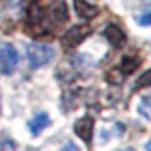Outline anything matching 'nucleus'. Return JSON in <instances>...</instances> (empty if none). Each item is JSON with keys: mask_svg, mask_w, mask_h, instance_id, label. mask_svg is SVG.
I'll return each instance as SVG.
<instances>
[{"mask_svg": "<svg viewBox=\"0 0 151 151\" xmlns=\"http://www.w3.org/2000/svg\"><path fill=\"white\" fill-rule=\"evenodd\" d=\"M73 132L76 137H80L85 144H90L93 139V132H95V121L90 116L80 117L75 124H73Z\"/></svg>", "mask_w": 151, "mask_h": 151, "instance_id": "423d86ee", "label": "nucleus"}, {"mask_svg": "<svg viewBox=\"0 0 151 151\" xmlns=\"http://www.w3.org/2000/svg\"><path fill=\"white\" fill-rule=\"evenodd\" d=\"M60 151H82V150H80V146H78L75 141H66V143L61 146Z\"/></svg>", "mask_w": 151, "mask_h": 151, "instance_id": "2eb2a0df", "label": "nucleus"}, {"mask_svg": "<svg viewBox=\"0 0 151 151\" xmlns=\"http://www.w3.org/2000/svg\"><path fill=\"white\" fill-rule=\"evenodd\" d=\"M73 9L82 21H92L99 14V5L90 0H73Z\"/></svg>", "mask_w": 151, "mask_h": 151, "instance_id": "1a4fd4ad", "label": "nucleus"}, {"mask_svg": "<svg viewBox=\"0 0 151 151\" xmlns=\"http://www.w3.org/2000/svg\"><path fill=\"white\" fill-rule=\"evenodd\" d=\"M119 151H136L134 148H131V146H127V148H122V150H119Z\"/></svg>", "mask_w": 151, "mask_h": 151, "instance_id": "dca6fc26", "label": "nucleus"}, {"mask_svg": "<svg viewBox=\"0 0 151 151\" xmlns=\"http://www.w3.org/2000/svg\"><path fill=\"white\" fill-rule=\"evenodd\" d=\"M150 71L151 70H144L141 76L136 80V88H146V87H150Z\"/></svg>", "mask_w": 151, "mask_h": 151, "instance_id": "4468645a", "label": "nucleus"}, {"mask_svg": "<svg viewBox=\"0 0 151 151\" xmlns=\"http://www.w3.org/2000/svg\"><path fill=\"white\" fill-rule=\"evenodd\" d=\"M0 116H2V95H0Z\"/></svg>", "mask_w": 151, "mask_h": 151, "instance_id": "a211bd4d", "label": "nucleus"}, {"mask_svg": "<svg viewBox=\"0 0 151 151\" xmlns=\"http://www.w3.org/2000/svg\"><path fill=\"white\" fill-rule=\"evenodd\" d=\"M19 66V51L10 42H0V75H12Z\"/></svg>", "mask_w": 151, "mask_h": 151, "instance_id": "7ed1b4c3", "label": "nucleus"}, {"mask_svg": "<svg viewBox=\"0 0 151 151\" xmlns=\"http://www.w3.org/2000/svg\"><path fill=\"white\" fill-rule=\"evenodd\" d=\"M2 15H4V7H2V2H0V22H2Z\"/></svg>", "mask_w": 151, "mask_h": 151, "instance_id": "f3484780", "label": "nucleus"}, {"mask_svg": "<svg viewBox=\"0 0 151 151\" xmlns=\"http://www.w3.org/2000/svg\"><path fill=\"white\" fill-rule=\"evenodd\" d=\"M0 151H17V144L12 137L0 136Z\"/></svg>", "mask_w": 151, "mask_h": 151, "instance_id": "ddd939ff", "label": "nucleus"}, {"mask_svg": "<svg viewBox=\"0 0 151 151\" xmlns=\"http://www.w3.org/2000/svg\"><path fill=\"white\" fill-rule=\"evenodd\" d=\"M51 126V117L46 110H39L27 121V129L32 136H39L44 129Z\"/></svg>", "mask_w": 151, "mask_h": 151, "instance_id": "6e6552de", "label": "nucleus"}, {"mask_svg": "<svg viewBox=\"0 0 151 151\" xmlns=\"http://www.w3.org/2000/svg\"><path fill=\"white\" fill-rule=\"evenodd\" d=\"M151 107H150V95H143L141 97V100L137 102V114H141V116L148 121L151 117Z\"/></svg>", "mask_w": 151, "mask_h": 151, "instance_id": "9b49d317", "label": "nucleus"}, {"mask_svg": "<svg viewBox=\"0 0 151 151\" xmlns=\"http://www.w3.org/2000/svg\"><path fill=\"white\" fill-rule=\"evenodd\" d=\"M46 17L49 21V26H61L68 21V5L66 0H48Z\"/></svg>", "mask_w": 151, "mask_h": 151, "instance_id": "39448f33", "label": "nucleus"}, {"mask_svg": "<svg viewBox=\"0 0 151 151\" xmlns=\"http://www.w3.org/2000/svg\"><path fill=\"white\" fill-rule=\"evenodd\" d=\"M26 56L31 70H39L48 66L55 58V48L46 42H29L26 44Z\"/></svg>", "mask_w": 151, "mask_h": 151, "instance_id": "f03ea898", "label": "nucleus"}, {"mask_svg": "<svg viewBox=\"0 0 151 151\" xmlns=\"http://www.w3.org/2000/svg\"><path fill=\"white\" fill-rule=\"evenodd\" d=\"M26 9V32L34 37H39L42 34H48L49 21L46 17V10L37 0H24Z\"/></svg>", "mask_w": 151, "mask_h": 151, "instance_id": "f257e3e1", "label": "nucleus"}, {"mask_svg": "<svg viewBox=\"0 0 151 151\" xmlns=\"http://www.w3.org/2000/svg\"><path fill=\"white\" fill-rule=\"evenodd\" d=\"M90 27L87 24H75L61 36V44L66 49H73L76 46H80L87 37L90 36Z\"/></svg>", "mask_w": 151, "mask_h": 151, "instance_id": "20e7f679", "label": "nucleus"}, {"mask_svg": "<svg viewBox=\"0 0 151 151\" xmlns=\"http://www.w3.org/2000/svg\"><path fill=\"white\" fill-rule=\"evenodd\" d=\"M104 37L107 39V42L112 48H116V49H122L127 44V34L117 24H107L105 29H104Z\"/></svg>", "mask_w": 151, "mask_h": 151, "instance_id": "0eeeda50", "label": "nucleus"}, {"mask_svg": "<svg viewBox=\"0 0 151 151\" xmlns=\"http://www.w3.org/2000/svg\"><path fill=\"white\" fill-rule=\"evenodd\" d=\"M141 58L139 56H134V55H126L122 56V60H121V66L119 70L122 71V75H131V73H134L139 66H141Z\"/></svg>", "mask_w": 151, "mask_h": 151, "instance_id": "9d476101", "label": "nucleus"}, {"mask_svg": "<svg viewBox=\"0 0 151 151\" xmlns=\"http://www.w3.org/2000/svg\"><path fill=\"white\" fill-rule=\"evenodd\" d=\"M136 24L141 26V27H148V26L151 24V10L148 7L144 9L141 14L136 15Z\"/></svg>", "mask_w": 151, "mask_h": 151, "instance_id": "f8f14e48", "label": "nucleus"}]
</instances>
